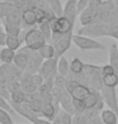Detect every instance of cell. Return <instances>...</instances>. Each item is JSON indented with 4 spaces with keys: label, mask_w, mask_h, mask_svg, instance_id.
I'll use <instances>...</instances> for the list:
<instances>
[{
    "label": "cell",
    "mask_w": 118,
    "mask_h": 124,
    "mask_svg": "<svg viewBox=\"0 0 118 124\" xmlns=\"http://www.w3.org/2000/svg\"><path fill=\"white\" fill-rule=\"evenodd\" d=\"M47 39L42 32L39 29H31L27 31V33L24 35V42L25 46L29 47L32 50H39L44 45H46Z\"/></svg>",
    "instance_id": "6da1fadb"
},
{
    "label": "cell",
    "mask_w": 118,
    "mask_h": 124,
    "mask_svg": "<svg viewBox=\"0 0 118 124\" xmlns=\"http://www.w3.org/2000/svg\"><path fill=\"white\" fill-rule=\"evenodd\" d=\"M23 76L22 70L19 68L14 63L11 64H2L0 66V80L7 84L9 81H14V80H21Z\"/></svg>",
    "instance_id": "7a4b0ae2"
},
{
    "label": "cell",
    "mask_w": 118,
    "mask_h": 124,
    "mask_svg": "<svg viewBox=\"0 0 118 124\" xmlns=\"http://www.w3.org/2000/svg\"><path fill=\"white\" fill-rule=\"evenodd\" d=\"M72 42L80 49V50H103L104 46L101 42L94 39L81 35V34H73Z\"/></svg>",
    "instance_id": "3957f363"
},
{
    "label": "cell",
    "mask_w": 118,
    "mask_h": 124,
    "mask_svg": "<svg viewBox=\"0 0 118 124\" xmlns=\"http://www.w3.org/2000/svg\"><path fill=\"white\" fill-rule=\"evenodd\" d=\"M67 91L71 94L73 99H81V100H84L91 93V89L87 85L79 83L78 81L67 82Z\"/></svg>",
    "instance_id": "277c9868"
},
{
    "label": "cell",
    "mask_w": 118,
    "mask_h": 124,
    "mask_svg": "<svg viewBox=\"0 0 118 124\" xmlns=\"http://www.w3.org/2000/svg\"><path fill=\"white\" fill-rule=\"evenodd\" d=\"M100 91H101L103 100L108 105V107L112 109L115 113L118 115V98L117 94H116V86L103 85Z\"/></svg>",
    "instance_id": "5b68a950"
},
{
    "label": "cell",
    "mask_w": 118,
    "mask_h": 124,
    "mask_svg": "<svg viewBox=\"0 0 118 124\" xmlns=\"http://www.w3.org/2000/svg\"><path fill=\"white\" fill-rule=\"evenodd\" d=\"M11 106L16 113H19L21 116H23L24 118H27L28 121H30L33 123L34 121L38 118L37 113L31 109V107L29 106L28 102H22V104H16V102H11Z\"/></svg>",
    "instance_id": "8992f818"
},
{
    "label": "cell",
    "mask_w": 118,
    "mask_h": 124,
    "mask_svg": "<svg viewBox=\"0 0 118 124\" xmlns=\"http://www.w3.org/2000/svg\"><path fill=\"white\" fill-rule=\"evenodd\" d=\"M56 70H57V58H50V59H45V62L42 63L41 67L39 70V73L45 78V80L55 79Z\"/></svg>",
    "instance_id": "52a82bcc"
},
{
    "label": "cell",
    "mask_w": 118,
    "mask_h": 124,
    "mask_svg": "<svg viewBox=\"0 0 118 124\" xmlns=\"http://www.w3.org/2000/svg\"><path fill=\"white\" fill-rule=\"evenodd\" d=\"M33 50L30 49L29 47H25L23 48L19 54L15 55V58H14V64L17 66L19 68H21L22 71L27 70L28 65H29V57H30V54L32 53Z\"/></svg>",
    "instance_id": "ba28073f"
},
{
    "label": "cell",
    "mask_w": 118,
    "mask_h": 124,
    "mask_svg": "<svg viewBox=\"0 0 118 124\" xmlns=\"http://www.w3.org/2000/svg\"><path fill=\"white\" fill-rule=\"evenodd\" d=\"M42 63H44L42 56L39 54L38 50H33L30 54V57H29V65H28L27 71L32 73V74L37 73V72H39L40 67H41Z\"/></svg>",
    "instance_id": "9c48e42d"
},
{
    "label": "cell",
    "mask_w": 118,
    "mask_h": 124,
    "mask_svg": "<svg viewBox=\"0 0 118 124\" xmlns=\"http://www.w3.org/2000/svg\"><path fill=\"white\" fill-rule=\"evenodd\" d=\"M21 84H22V90L25 91L27 93H33L39 89L33 81V74L28 71L23 74L21 79Z\"/></svg>",
    "instance_id": "30bf717a"
},
{
    "label": "cell",
    "mask_w": 118,
    "mask_h": 124,
    "mask_svg": "<svg viewBox=\"0 0 118 124\" xmlns=\"http://www.w3.org/2000/svg\"><path fill=\"white\" fill-rule=\"evenodd\" d=\"M77 1L78 0H67L65 6L63 7V15L71 19L73 22H76V17L78 15L77 10Z\"/></svg>",
    "instance_id": "8fae6325"
},
{
    "label": "cell",
    "mask_w": 118,
    "mask_h": 124,
    "mask_svg": "<svg viewBox=\"0 0 118 124\" xmlns=\"http://www.w3.org/2000/svg\"><path fill=\"white\" fill-rule=\"evenodd\" d=\"M22 22L28 26L37 24V11L32 8H25L22 10Z\"/></svg>",
    "instance_id": "7c38bea8"
},
{
    "label": "cell",
    "mask_w": 118,
    "mask_h": 124,
    "mask_svg": "<svg viewBox=\"0 0 118 124\" xmlns=\"http://www.w3.org/2000/svg\"><path fill=\"white\" fill-rule=\"evenodd\" d=\"M99 16V13L93 10H89V9H86L83 13L79 14V19H80V24L84 25V26H88L91 25L92 23L95 21V18Z\"/></svg>",
    "instance_id": "4fadbf2b"
},
{
    "label": "cell",
    "mask_w": 118,
    "mask_h": 124,
    "mask_svg": "<svg viewBox=\"0 0 118 124\" xmlns=\"http://www.w3.org/2000/svg\"><path fill=\"white\" fill-rule=\"evenodd\" d=\"M100 116H101V120H102L103 124H117L118 123V115L110 108L102 109Z\"/></svg>",
    "instance_id": "5bb4252c"
},
{
    "label": "cell",
    "mask_w": 118,
    "mask_h": 124,
    "mask_svg": "<svg viewBox=\"0 0 118 124\" xmlns=\"http://www.w3.org/2000/svg\"><path fill=\"white\" fill-rule=\"evenodd\" d=\"M41 115L45 118H47V120L49 121H53L55 117H56V108H55V106H54V104L52 101H46L45 104H44V106H42L41 108Z\"/></svg>",
    "instance_id": "9a60e30c"
},
{
    "label": "cell",
    "mask_w": 118,
    "mask_h": 124,
    "mask_svg": "<svg viewBox=\"0 0 118 124\" xmlns=\"http://www.w3.org/2000/svg\"><path fill=\"white\" fill-rule=\"evenodd\" d=\"M15 50L8 48L7 46L0 50V62L2 64H11L14 63V58H15Z\"/></svg>",
    "instance_id": "2e32d148"
},
{
    "label": "cell",
    "mask_w": 118,
    "mask_h": 124,
    "mask_svg": "<svg viewBox=\"0 0 118 124\" xmlns=\"http://www.w3.org/2000/svg\"><path fill=\"white\" fill-rule=\"evenodd\" d=\"M109 64L114 67L115 73L118 76V46L112 45L109 51Z\"/></svg>",
    "instance_id": "e0dca14e"
},
{
    "label": "cell",
    "mask_w": 118,
    "mask_h": 124,
    "mask_svg": "<svg viewBox=\"0 0 118 124\" xmlns=\"http://www.w3.org/2000/svg\"><path fill=\"white\" fill-rule=\"evenodd\" d=\"M57 71H59V74L62 76H65L69 74L70 72V63L68 62V59L65 58L64 56H61L59 58V62H57Z\"/></svg>",
    "instance_id": "ac0fdd59"
},
{
    "label": "cell",
    "mask_w": 118,
    "mask_h": 124,
    "mask_svg": "<svg viewBox=\"0 0 118 124\" xmlns=\"http://www.w3.org/2000/svg\"><path fill=\"white\" fill-rule=\"evenodd\" d=\"M39 54L42 56L44 59H50V58H55V48H54L53 45H44L41 48L38 50Z\"/></svg>",
    "instance_id": "d6986e66"
},
{
    "label": "cell",
    "mask_w": 118,
    "mask_h": 124,
    "mask_svg": "<svg viewBox=\"0 0 118 124\" xmlns=\"http://www.w3.org/2000/svg\"><path fill=\"white\" fill-rule=\"evenodd\" d=\"M10 100L11 102H16V104H22V102H28L29 101V93H27L25 91L19 90L10 93Z\"/></svg>",
    "instance_id": "ffe728a7"
},
{
    "label": "cell",
    "mask_w": 118,
    "mask_h": 124,
    "mask_svg": "<svg viewBox=\"0 0 118 124\" xmlns=\"http://www.w3.org/2000/svg\"><path fill=\"white\" fill-rule=\"evenodd\" d=\"M70 71H71L72 74H76V75H79L81 73H84L85 71L84 63L79 58H73L72 62L70 63Z\"/></svg>",
    "instance_id": "44dd1931"
},
{
    "label": "cell",
    "mask_w": 118,
    "mask_h": 124,
    "mask_svg": "<svg viewBox=\"0 0 118 124\" xmlns=\"http://www.w3.org/2000/svg\"><path fill=\"white\" fill-rule=\"evenodd\" d=\"M21 19H22V11H21V9L14 8L8 14L7 17H6V22L13 23V24H20L21 25Z\"/></svg>",
    "instance_id": "7402d4cb"
},
{
    "label": "cell",
    "mask_w": 118,
    "mask_h": 124,
    "mask_svg": "<svg viewBox=\"0 0 118 124\" xmlns=\"http://www.w3.org/2000/svg\"><path fill=\"white\" fill-rule=\"evenodd\" d=\"M5 32L7 33V35H14V37H20L21 33V25L20 24H13V23L5 22Z\"/></svg>",
    "instance_id": "603a6c76"
},
{
    "label": "cell",
    "mask_w": 118,
    "mask_h": 124,
    "mask_svg": "<svg viewBox=\"0 0 118 124\" xmlns=\"http://www.w3.org/2000/svg\"><path fill=\"white\" fill-rule=\"evenodd\" d=\"M39 30L42 32V34L45 35V38L47 40H52V37H53V30H52V25H50V21L47 19L45 22L39 23L38 24Z\"/></svg>",
    "instance_id": "cb8c5ba5"
},
{
    "label": "cell",
    "mask_w": 118,
    "mask_h": 124,
    "mask_svg": "<svg viewBox=\"0 0 118 124\" xmlns=\"http://www.w3.org/2000/svg\"><path fill=\"white\" fill-rule=\"evenodd\" d=\"M14 9V6L9 1H1L0 0V17L1 18H6L8 16V14Z\"/></svg>",
    "instance_id": "d4e9b609"
},
{
    "label": "cell",
    "mask_w": 118,
    "mask_h": 124,
    "mask_svg": "<svg viewBox=\"0 0 118 124\" xmlns=\"http://www.w3.org/2000/svg\"><path fill=\"white\" fill-rule=\"evenodd\" d=\"M22 43V40L20 37H14V35H7V40H6V46L8 48L13 49V50H17L20 46Z\"/></svg>",
    "instance_id": "484cf974"
},
{
    "label": "cell",
    "mask_w": 118,
    "mask_h": 124,
    "mask_svg": "<svg viewBox=\"0 0 118 124\" xmlns=\"http://www.w3.org/2000/svg\"><path fill=\"white\" fill-rule=\"evenodd\" d=\"M47 2H48L50 9L53 10V13L56 16L63 15V7H62L60 0H47Z\"/></svg>",
    "instance_id": "4316f807"
},
{
    "label": "cell",
    "mask_w": 118,
    "mask_h": 124,
    "mask_svg": "<svg viewBox=\"0 0 118 124\" xmlns=\"http://www.w3.org/2000/svg\"><path fill=\"white\" fill-rule=\"evenodd\" d=\"M103 85L107 86H116L118 85V76L117 74H109V75L102 76Z\"/></svg>",
    "instance_id": "83f0119b"
},
{
    "label": "cell",
    "mask_w": 118,
    "mask_h": 124,
    "mask_svg": "<svg viewBox=\"0 0 118 124\" xmlns=\"http://www.w3.org/2000/svg\"><path fill=\"white\" fill-rule=\"evenodd\" d=\"M6 88H7V90H8L9 93H13V92H15V91L22 90V84H21L20 81L14 80V81H9V82H7Z\"/></svg>",
    "instance_id": "f1b7e54d"
},
{
    "label": "cell",
    "mask_w": 118,
    "mask_h": 124,
    "mask_svg": "<svg viewBox=\"0 0 118 124\" xmlns=\"http://www.w3.org/2000/svg\"><path fill=\"white\" fill-rule=\"evenodd\" d=\"M0 123L1 124H14L11 120L9 112L0 107Z\"/></svg>",
    "instance_id": "f546056e"
},
{
    "label": "cell",
    "mask_w": 118,
    "mask_h": 124,
    "mask_svg": "<svg viewBox=\"0 0 118 124\" xmlns=\"http://www.w3.org/2000/svg\"><path fill=\"white\" fill-rule=\"evenodd\" d=\"M103 4L104 2H103L102 0H89V5H88L87 9L96 11V13L100 14V11H101V9L103 7Z\"/></svg>",
    "instance_id": "4dcf8cb0"
},
{
    "label": "cell",
    "mask_w": 118,
    "mask_h": 124,
    "mask_svg": "<svg viewBox=\"0 0 118 124\" xmlns=\"http://www.w3.org/2000/svg\"><path fill=\"white\" fill-rule=\"evenodd\" d=\"M73 99V98H72ZM73 108L77 113H84L86 110V105H85V100H81V99H73Z\"/></svg>",
    "instance_id": "1f68e13d"
},
{
    "label": "cell",
    "mask_w": 118,
    "mask_h": 124,
    "mask_svg": "<svg viewBox=\"0 0 118 124\" xmlns=\"http://www.w3.org/2000/svg\"><path fill=\"white\" fill-rule=\"evenodd\" d=\"M0 107H1V108H4V109H6V110H8V112L11 113V114L16 113L15 110H14V108H13L11 104H8L7 99H6L5 97H2V96H0Z\"/></svg>",
    "instance_id": "d6a6232c"
},
{
    "label": "cell",
    "mask_w": 118,
    "mask_h": 124,
    "mask_svg": "<svg viewBox=\"0 0 118 124\" xmlns=\"http://www.w3.org/2000/svg\"><path fill=\"white\" fill-rule=\"evenodd\" d=\"M88 5H89V0H78L77 1V10H78V14L86 10Z\"/></svg>",
    "instance_id": "836d02e7"
},
{
    "label": "cell",
    "mask_w": 118,
    "mask_h": 124,
    "mask_svg": "<svg viewBox=\"0 0 118 124\" xmlns=\"http://www.w3.org/2000/svg\"><path fill=\"white\" fill-rule=\"evenodd\" d=\"M33 81L34 83H36V85L38 86V88H40L41 85H44V83H45V78L40 74V73H34L33 74Z\"/></svg>",
    "instance_id": "e575fe53"
},
{
    "label": "cell",
    "mask_w": 118,
    "mask_h": 124,
    "mask_svg": "<svg viewBox=\"0 0 118 124\" xmlns=\"http://www.w3.org/2000/svg\"><path fill=\"white\" fill-rule=\"evenodd\" d=\"M101 72H102V76L109 75V74H116V73H115L114 67H112L110 64L106 65V66H103V67H101Z\"/></svg>",
    "instance_id": "d590c367"
},
{
    "label": "cell",
    "mask_w": 118,
    "mask_h": 124,
    "mask_svg": "<svg viewBox=\"0 0 118 124\" xmlns=\"http://www.w3.org/2000/svg\"><path fill=\"white\" fill-rule=\"evenodd\" d=\"M0 96L5 97L6 99H9V92H8L7 88H6V84L1 80H0Z\"/></svg>",
    "instance_id": "8d00e7d4"
},
{
    "label": "cell",
    "mask_w": 118,
    "mask_h": 124,
    "mask_svg": "<svg viewBox=\"0 0 118 124\" xmlns=\"http://www.w3.org/2000/svg\"><path fill=\"white\" fill-rule=\"evenodd\" d=\"M6 40H7V33L0 29V46H6Z\"/></svg>",
    "instance_id": "74e56055"
},
{
    "label": "cell",
    "mask_w": 118,
    "mask_h": 124,
    "mask_svg": "<svg viewBox=\"0 0 118 124\" xmlns=\"http://www.w3.org/2000/svg\"><path fill=\"white\" fill-rule=\"evenodd\" d=\"M33 124H52V122H50L49 120H47V118H37V120L33 122Z\"/></svg>",
    "instance_id": "f35d334b"
},
{
    "label": "cell",
    "mask_w": 118,
    "mask_h": 124,
    "mask_svg": "<svg viewBox=\"0 0 118 124\" xmlns=\"http://www.w3.org/2000/svg\"><path fill=\"white\" fill-rule=\"evenodd\" d=\"M52 124H62L61 122V118H60V116L59 115H56V117L53 120V122H52Z\"/></svg>",
    "instance_id": "ab89813d"
},
{
    "label": "cell",
    "mask_w": 118,
    "mask_h": 124,
    "mask_svg": "<svg viewBox=\"0 0 118 124\" xmlns=\"http://www.w3.org/2000/svg\"><path fill=\"white\" fill-rule=\"evenodd\" d=\"M1 19H2V18L0 17V29H1Z\"/></svg>",
    "instance_id": "60d3db41"
}]
</instances>
